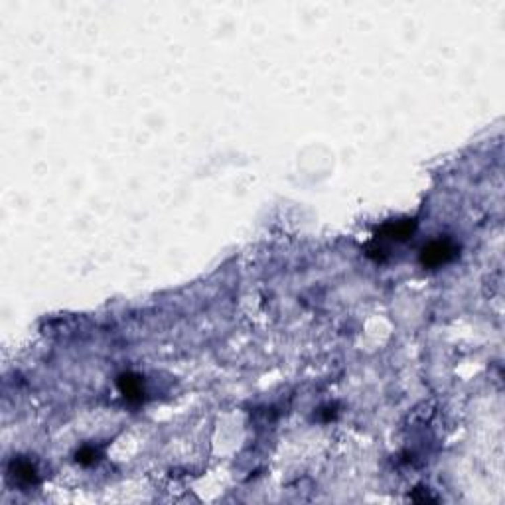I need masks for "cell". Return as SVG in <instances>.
<instances>
[{
  "label": "cell",
  "instance_id": "obj_1",
  "mask_svg": "<svg viewBox=\"0 0 505 505\" xmlns=\"http://www.w3.org/2000/svg\"><path fill=\"white\" fill-rule=\"evenodd\" d=\"M458 255V245L450 239H437L430 241L421 249V264L426 269H438L442 264L454 261Z\"/></svg>",
  "mask_w": 505,
  "mask_h": 505
},
{
  "label": "cell",
  "instance_id": "obj_2",
  "mask_svg": "<svg viewBox=\"0 0 505 505\" xmlns=\"http://www.w3.org/2000/svg\"><path fill=\"white\" fill-rule=\"evenodd\" d=\"M116 385H119L121 395H123L128 402L138 405V402H142V399H144V383H142V379L135 375V373H123V375H119Z\"/></svg>",
  "mask_w": 505,
  "mask_h": 505
},
{
  "label": "cell",
  "instance_id": "obj_3",
  "mask_svg": "<svg viewBox=\"0 0 505 505\" xmlns=\"http://www.w3.org/2000/svg\"><path fill=\"white\" fill-rule=\"evenodd\" d=\"M10 478L20 485H34L38 483V470L30 460L18 458L10 464Z\"/></svg>",
  "mask_w": 505,
  "mask_h": 505
},
{
  "label": "cell",
  "instance_id": "obj_4",
  "mask_svg": "<svg viewBox=\"0 0 505 505\" xmlns=\"http://www.w3.org/2000/svg\"><path fill=\"white\" fill-rule=\"evenodd\" d=\"M414 231V221H397V223H387L383 229H381V237L379 239H391V241H405L413 235Z\"/></svg>",
  "mask_w": 505,
  "mask_h": 505
},
{
  "label": "cell",
  "instance_id": "obj_5",
  "mask_svg": "<svg viewBox=\"0 0 505 505\" xmlns=\"http://www.w3.org/2000/svg\"><path fill=\"white\" fill-rule=\"evenodd\" d=\"M75 460L80 462L81 466H93V464L99 460V450L93 446H83L80 452L75 454Z\"/></svg>",
  "mask_w": 505,
  "mask_h": 505
}]
</instances>
